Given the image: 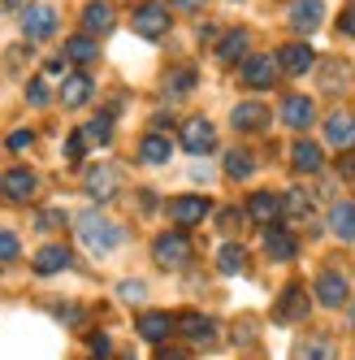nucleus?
I'll use <instances>...</instances> for the list:
<instances>
[{
    "label": "nucleus",
    "mask_w": 355,
    "mask_h": 360,
    "mask_svg": "<svg viewBox=\"0 0 355 360\" xmlns=\"http://www.w3.org/2000/svg\"><path fill=\"white\" fill-rule=\"evenodd\" d=\"M27 100H31L35 109H39V105H48V83H43V79H35V83L27 87Z\"/></svg>",
    "instance_id": "nucleus-40"
},
{
    "label": "nucleus",
    "mask_w": 355,
    "mask_h": 360,
    "mask_svg": "<svg viewBox=\"0 0 355 360\" xmlns=\"http://www.w3.org/2000/svg\"><path fill=\"white\" fill-rule=\"evenodd\" d=\"M230 122H234V131H264L269 126V109L260 105V100H243V105H234V113H230Z\"/></svg>",
    "instance_id": "nucleus-13"
},
{
    "label": "nucleus",
    "mask_w": 355,
    "mask_h": 360,
    "mask_svg": "<svg viewBox=\"0 0 355 360\" xmlns=\"http://www.w3.org/2000/svg\"><path fill=\"white\" fill-rule=\"evenodd\" d=\"M135 31L143 39H161L169 31V5H161V0H143V5H135Z\"/></svg>",
    "instance_id": "nucleus-4"
},
{
    "label": "nucleus",
    "mask_w": 355,
    "mask_h": 360,
    "mask_svg": "<svg viewBox=\"0 0 355 360\" xmlns=\"http://www.w3.org/2000/svg\"><path fill=\"white\" fill-rule=\"evenodd\" d=\"M329 230H334L338 239H355V204L351 200H338L334 209H329Z\"/></svg>",
    "instance_id": "nucleus-27"
},
{
    "label": "nucleus",
    "mask_w": 355,
    "mask_h": 360,
    "mask_svg": "<svg viewBox=\"0 0 355 360\" xmlns=\"http://www.w3.org/2000/svg\"><path fill=\"white\" fill-rule=\"evenodd\" d=\"M178 330H182L191 343H199V347H208L217 339V321L213 317H199V313H187L182 321H178Z\"/></svg>",
    "instance_id": "nucleus-22"
},
{
    "label": "nucleus",
    "mask_w": 355,
    "mask_h": 360,
    "mask_svg": "<svg viewBox=\"0 0 355 360\" xmlns=\"http://www.w3.org/2000/svg\"><path fill=\"white\" fill-rule=\"evenodd\" d=\"M290 165H295L299 174H321V165H325V152H321L316 143H308V139H299V143L290 148Z\"/></svg>",
    "instance_id": "nucleus-23"
},
{
    "label": "nucleus",
    "mask_w": 355,
    "mask_h": 360,
    "mask_svg": "<svg viewBox=\"0 0 355 360\" xmlns=\"http://www.w3.org/2000/svg\"><path fill=\"white\" fill-rule=\"evenodd\" d=\"M316 300H321L325 308H342V304H347V278H342L338 269H325V274L316 278Z\"/></svg>",
    "instance_id": "nucleus-14"
},
{
    "label": "nucleus",
    "mask_w": 355,
    "mask_h": 360,
    "mask_svg": "<svg viewBox=\"0 0 355 360\" xmlns=\"http://www.w3.org/2000/svg\"><path fill=\"white\" fill-rule=\"evenodd\" d=\"M303 317H308V291H303L299 282H290V287L282 291V300L273 304V321L290 326V321H303Z\"/></svg>",
    "instance_id": "nucleus-7"
},
{
    "label": "nucleus",
    "mask_w": 355,
    "mask_h": 360,
    "mask_svg": "<svg viewBox=\"0 0 355 360\" xmlns=\"http://www.w3.org/2000/svg\"><path fill=\"white\" fill-rule=\"evenodd\" d=\"M191 239H187V230H165V235L152 243V256H156V265L161 269H187L191 265Z\"/></svg>",
    "instance_id": "nucleus-2"
},
{
    "label": "nucleus",
    "mask_w": 355,
    "mask_h": 360,
    "mask_svg": "<svg viewBox=\"0 0 355 360\" xmlns=\"http://www.w3.org/2000/svg\"><path fill=\"white\" fill-rule=\"evenodd\" d=\"M182 148H187V152H195V157L213 152V148H217V131H213V122H208V117H191V122L182 126Z\"/></svg>",
    "instance_id": "nucleus-8"
},
{
    "label": "nucleus",
    "mask_w": 355,
    "mask_h": 360,
    "mask_svg": "<svg viewBox=\"0 0 355 360\" xmlns=\"http://www.w3.org/2000/svg\"><path fill=\"white\" fill-rule=\"evenodd\" d=\"M169 217H173L178 226H195V221L208 217V200H204V195H182V200L169 204Z\"/></svg>",
    "instance_id": "nucleus-16"
},
{
    "label": "nucleus",
    "mask_w": 355,
    "mask_h": 360,
    "mask_svg": "<svg viewBox=\"0 0 355 360\" xmlns=\"http://www.w3.org/2000/svg\"><path fill=\"white\" fill-rule=\"evenodd\" d=\"M247 217H256L264 226H277V217H282V195H273V191H256L247 200Z\"/></svg>",
    "instance_id": "nucleus-17"
},
{
    "label": "nucleus",
    "mask_w": 355,
    "mask_h": 360,
    "mask_svg": "<svg viewBox=\"0 0 355 360\" xmlns=\"http://www.w3.org/2000/svg\"><path fill=\"white\" fill-rule=\"evenodd\" d=\"M338 169H342L347 178H355V152H351V157H342V161H338Z\"/></svg>",
    "instance_id": "nucleus-46"
},
{
    "label": "nucleus",
    "mask_w": 355,
    "mask_h": 360,
    "mask_svg": "<svg viewBox=\"0 0 355 360\" xmlns=\"http://www.w3.org/2000/svg\"><path fill=\"white\" fill-rule=\"evenodd\" d=\"M295 360H334V343L321 339V334H312V339H303L295 347Z\"/></svg>",
    "instance_id": "nucleus-28"
},
{
    "label": "nucleus",
    "mask_w": 355,
    "mask_h": 360,
    "mask_svg": "<svg viewBox=\"0 0 355 360\" xmlns=\"http://www.w3.org/2000/svg\"><path fill=\"white\" fill-rule=\"evenodd\" d=\"M113 5H109V0H87V9H83V35H109L113 31Z\"/></svg>",
    "instance_id": "nucleus-10"
},
{
    "label": "nucleus",
    "mask_w": 355,
    "mask_h": 360,
    "mask_svg": "<svg viewBox=\"0 0 355 360\" xmlns=\"http://www.w3.org/2000/svg\"><path fill=\"white\" fill-rule=\"evenodd\" d=\"M18 252H22L18 235L13 230H0V261H18Z\"/></svg>",
    "instance_id": "nucleus-37"
},
{
    "label": "nucleus",
    "mask_w": 355,
    "mask_h": 360,
    "mask_svg": "<svg viewBox=\"0 0 355 360\" xmlns=\"http://www.w3.org/2000/svg\"><path fill=\"white\" fill-rule=\"evenodd\" d=\"M325 139L334 148H355V113H329L325 117Z\"/></svg>",
    "instance_id": "nucleus-15"
},
{
    "label": "nucleus",
    "mask_w": 355,
    "mask_h": 360,
    "mask_svg": "<svg viewBox=\"0 0 355 360\" xmlns=\"http://www.w3.org/2000/svg\"><path fill=\"white\" fill-rule=\"evenodd\" d=\"M156 360H191V352H178V347H165Z\"/></svg>",
    "instance_id": "nucleus-45"
},
{
    "label": "nucleus",
    "mask_w": 355,
    "mask_h": 360,
    "mask_svg": "<svg viewBox=\"0 0 355 360\" xmlns=\"http://www.w3.org/2000/svg\"><path fill=\"white\" fill-rule=\"evenodd\" d=\"M316 65V53L308 44H286V48H277V70H286V74H308Z\"/></svg>",
    "instance_id": "nucleus-11"
},
{
    "label": "nucleus",
    "mask_w": 355,
    "mask_h": 360,
    "mask_svg": "<svg viewBox=\"0 0 355 360\" xmlns=\"http://www.w3.org/2000/svg\"><path fill=\"white\" fill-rule=\"evenodd\" d=\"M282 122L290 126V131H308V126L316 122V109L308 96H286L282 100Z\"/></svg>",
    "instance_id": "nucleus-12"
},
{
    "label": "nucleus",
    "mask_w": 355,
    "mask_h": 360,
    "mask_svg": "<svg viewBox=\"0 0 355 360\" xmlns=\"http://www.w3.org/2000/svg\"><path fill=\"white\" fill-rule=\"evenodd\" d=\"M22 31H27V39H53L57 35V9L53 5H27L22 9Z\"/></svg>",
    "instance_id": "nucleus-6"
},
{
    "label": "nucleus",
    "mask_w": 355,
    "mask_h": 360,
    "mask_svg": "<svg viewBox=\"0 0 355 360\" xmlns=\"http://www.w3.org/2000/svg\"><path fill=\"white\" fill-rule=\"evenodd\" d=\"M169 157H173V143H169V135H161V131L143 135V143H139V161H143V165H165Z\"/></svg>",
    "instance_id": "nucleus-21"
},
{
    "label": "nucleus",
    "mask_w": 355,
    "mask_h": 360,
    "mask_svg": "<svg viewBox=\"0 0 355 360\" xmlns=\"http://www.w3.org/2000/svg\"><path fill=\"white\" fill-rule=\"evenodd\" d=\"M217 221H221V230H234V226L243 221V213H234V209H221V217H217Z\"/></svg>",
    "instance_id": "nucleus-44"
},
{
    "label": "nucleus",
    "mask_w": 355,
    "mask_h": 360,
    "mask_svg": "<svg viewBox=\"0 0 355 360\" xmlns=\"http://www.w3.org/2000/svg\"><path fill=\"white\" fill-rule=\"evenodd\" d=\"M35 174L31 169H9L5 178H0V191H9V200H31L35 195Z\"/></svg>",
    "instance_id": "nucleus-25"
},
{
    "label": "nucleus",
    "mask_w": 355,
    "mask_h": 360,
    "mask_svg": "<svg viewBox=\"0 0 355 360\" xmlns=\"http://www.w3.org/2000/svg\"><path fill=\"white\" fill-rule=\"evenodd\" d=\"M87 148H91V143L83 139V131H74V135H69V143H65V152H69V161H79V157H83Z\"/></svg>",
    "instance_id": "nucleus-39"
},
{
    "label": "nucleus",
    "mask_w": 355,
    "mask_h": 360,
    "mask_svg": "<svg viewBox=\"0 0 355 360\" xmlns=\"http://www.w3.org/2000/svg\"><path fill=\"white\" fill-rule=\"evenodd\" d=\"M91 91H95V83L87 79V74H69V79L61 83V105L65 109H83L91 100Z\"/></svg>",
    "instance_id": "nucleus-20"
},
{
    "label": "nucleus",
    "mask_w": 355,
    "mask_h": 360,
    "mask_svg": "<svg viewBox=\"0 0 355 360\" xmlns=\"http://www.w3.org/2000/svg\"><path fill=\"white\" fill-rule=\"evenodd\" d=\"M69 261H74V256H69V248L65 243H48V248H39L35 252V274H61V269H69Z\"/></svg>",
    "instance_id": "nucleus-18"
},
{
    "label": "nucleus",
    "mask_w": 355,
    "mask_h": 360,
    "mask_svg": "<svg viewBox=\"0 0 355 360\" xmlns=\"http://www.w3.org/2000/svg\"><path fill=\"white\" fill-rule=\"evenodd\" d=\"M117 191H121V169H117V165L100 161V165H91V169H87V195H91V200L109 204Z\"/></svg>",
    "instance_id": "nucleus-5"
},
{
    "label": "nucleus",
    "mask_w": 355,
    "mask_h": 360,
    "mask_svg": "<svg viewBox=\"0 0 355 360\" xmlns=\"http://www.w3.org/2000/svg\"><path fill=\"white\" fill-rule=\"evenodd\" d=\"M277 74H282V70H277V57H269V53H247L243 65H239V79H243L247 87H256V91L273 87Z\"/></svg>",
    "instance_id": "nucleus-3"
},
{
    "label": "nucleus",
    "mask_w": 355,
    "mask_h": 360,
    "mask_svg": "<svg viewBox=\"0 0 355 360\" xmlns=\"http://www.w3.org/2000/svg\"><path fill=\"white\" fill-rule=\"evenodd\" d=\"M35 221H39V230H57V226H61V221H65V217H61V213H57V209H53V213H39V217H35Z\"/></svg>",
    "instance_id": "nucleus-43"
},
{
    "label": "nucleus",
    "mask_w": 355,
    "mask_h": 360,
    "mask_svg": "<svg viewBox=\"0 0 355 360\" xmlns=\"http://www.w3.org/2000/svg\"><path fill=\"white\" fill-rule=\"evenodd\" d=\"M195 87V70H173L165 79V96H187Z\"/></svg>",
    "instance_id": "nucleus-35"
},
{
    "label": "nucleus",
    "mask_w": 355,
    "mask_h": 360,
    "mask_svg": "<svg viewBox=\"0 0 355 360\" xmlns=\"http://www.w3.org/2000/svg\"><path fill=\"white\" fill-rule=\"evenodd\" d=\"M351 326H355V304H351Z\"/></svg>",
    "instance_id": "nucleus-48"
},
{
    "label": "nucleus",
    "mask_w": 355,
    "mask_h": 360,
    "mask_svg": "<svg viewBox=\"0 0 355 360\" xmlns=\"http://www.w3.org/2000/svg\"><path fill=\"white\" fill-rule=\"evenodd\" d=\"M286 18H290V31L312 35V31L321 27V22H325V5H321V0H295Z\"/></svg>",
    "instance_id": "nucleus-9"
},
{
    "label": "nucleus",
    "mask_w": 355,
    "mask_h": 360,
    "mask_svg": "<svg viewBox=\"0 0 355 360\" xmlns=\"http://www.w3.org/2000/svg\"><path fill=\"white\" fill-rule=\"evenodd\" d=\"M351 83V70L342 65V61H325V70H321V87L325 91H338V87H347Z\"/></svg>",
    "instance_id": "nucleus-32"
},
{
    "label": "nucleus",
    "mask_w": 355,
    "mask_h": 360,
    "mask_svg": "<svg viewBox=\"0 0 355 360\" xmlns=\"http://www.w3.org/2000/svg\"><path fill=\"white\" fill-rule=\"evenodd\" d=\"M65 57H69V61H95L100 48H95L91 35H74V39H65Z\"/></svg>",
    "instance_id": "nucleus-30"
},
{
    "label": "nucleus",
    "mask_w": 355,
    "mask_h": 360,
    "mask_svg": "<svg viewBox=\"0 0 355 360\" xmlns=\"http://www.w3.org/2000/svg\"><path fill=\"white\" fill-rule=\"evenodd\" d=\"M117 295H121V300H143V282H121Z\"/></svg>",
    "instance_id": "nucleus-42"
},
{
    "label": "nucleus",
    "mask_w": 355,
    "mask_h": 360,
    "mask_svg": "<svg viewBox=\"0 0 355 360\" xmlns=\"http://www.w3.org/2000/svg\"><path fill=\"white\" fill-rule=\"evenodd\" d=\"M264 252L273 256V261H295L299 243H295V235H290V230H282V226H269V230H264Z\"/></svg>",
    "instance_id": "nucleus-19"
},
{
    "label": "nucleus",
    "mask_w": 355,
    "mask_h": 360,
    "mask_svg": "<svg viewBox=\"0 0 355 360\" xmlns=\"http://www.w3.org/2000/svg\"><path fill=\"white\" fill-rule=\"evenodd\" d=\"M173 326H178V321H173L169 313H143V317H139V334H143L147 343H165L169 334H173Z\"/></svg>",
    "instance_id": "nucleus-24"
},
{
    "label": "nucleus",
    "mask_w": 355,
    "mask_h": 360,
    "mask_svg": "<svg viewBox=\"0 0 355 360\" xmlns=\"http://www.w3.org/2000/svg\"><path fill=\"white\" fill-rule=\"evenodd\" d=\"M173 5H178V9H199L204 0H173Z\"/></svg>",
    "instance_id": "nucleus-47"
},
{
    "label": "nucleus",
    "mask_w": 355,
    "mask_h": 360,
    "mask_svg": "<svg viewBox=\"0 0 355 360\" xmlns=\"http://www.w3.org/2000/svg\"><path fill=\"white\" fill-rule=\"evenodd\" d=\"M79 239L87 243V252H113L117 243H121V226H113L109 217H100V213H79Z\"/></svg>",
    "instance_id": "nucleus-1"
},
{
    "label": "nucleus",
    "mask_w": 355,
    "mask_h": 360,
    "mask_svg": "<svg viewBox=\"0 0 355 360\" xmlns=\"http://www.w3.org/2000/svg\"><path fill=\"white\" fill-rule=\"evenodd\" d=\"M225 174H230V178H251V174H256V157L243 152V148L225 152Z\"/></svg>",
    "instance_id": "nucleus-29"
},
{
    "label": "nucleus",
    "mask_w": 355,
    "mask_h": 360,
    "mask_svg": "<svg viewBox=\"0 0 355 360\" xmlns=\"http://www.w3.org/2000/svg\"><path fill=\"white\" fill-rule=\"evenodd\" d=\"M109 352H113L109 334H91V339H87V356H91V360H109Z\"/></svg>",
    "instance_id": "nucleus-36"
},
{
    "label": "nucleus",
    "mask_w": 355,
    "mask_h": 360,
    "mask_svg": "<svg viewBox=\"0 0 355 360\" xmlns=\"http://www.w3.org/2000/svg\"><path fill=\"white\" fill-rule=\"evenodd\" d=\"M338 27H342V35H355V0H347V9H342V18H338Z\"/></svg>",
    "instance_id": "nucleus-41"
},
{
    "label": "nucleus",
    "mask_w": 355,
    "mask_h": 360,
    "mask_svg": "<svg viewBox=\"0 0 355 360\" xmlns=\"http://www.w3.org/2000/svg\"><path fill=\"white\" fill-rule=\"evenodd\" d=\"M243 265H247V252H243L239 243H225V248L217 252V269H221V274H243Z\"/></svg>",
    "instance_id": "nucleus-31"
},
{
    "label": "nucleus",
    "mask_w": 355,
    "mask_h": 360,
    "mask_svg": "<svg viewBox=\"0 0 355 360\" xmlns=\"http://www.w3.org/2000/svg\"><path fill=\"white\" fill-rule=\"evenodd\" d=\"M83 139H87V143H109V139H113V117H109V113L91 117V122L83 126Z\"/></svg>",
    "instance_id": "nucleus-33"
},
{
    "label": "nucleus",
    "mask_w": 355,
    "mask_h": 360,
    "mask_svg": "<svg viewBox=\"0 0 355 360\" xmlns=\"http://www.w3.org/2000/svg\"><path fill=\"white\" fill-rule=\"evenodd\" d=\"M282 213L308 217V213H312V195H308V191H286V195H282Z\"/></svg>",
    "instance_id": "nucleus-34"
},
{
    "label": "nucleus",
    "mask_w": 355,
    "mask_h": 360,
    "mask_svg": "<svg viewBox=\"0 0 355 360\" xmlns=\"http://www.w3.org/2000/svg\"><path fill=\"white\" fill-rule=\"evenodd\" d=\"M31 143H35V135H31V131H13V135L5 139V148H9V152H27Z\"/></svg>",
    "instance_id": "nucleus-38"
},
{
    "label": "nucleus",
    "mask_w": 355,
    "mask_h": 360,
    "mask_svg": "<svg viewBox=\"0 0 355 360\" xmlns=\"http://www.w3.org/2000/svg\"><path fill=\"white\" fill-rule=\"evenodd\" d=\"M247 44H251V35H247V31H225V35H221V44H217V61H225V65L243 61V57H247Z\"/></svg>",
    "instance_id": "nucleus-26"
}]
</instances>
